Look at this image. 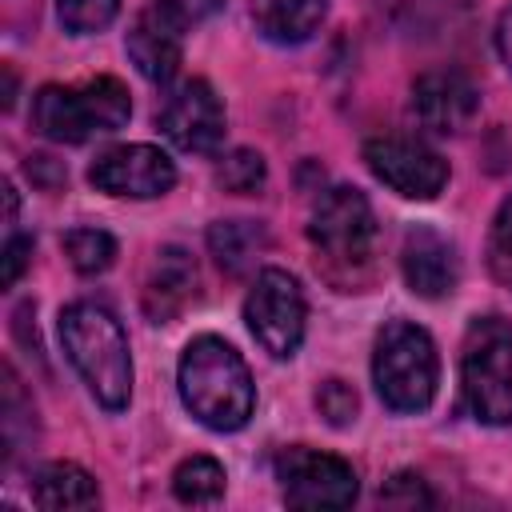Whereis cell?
<instances>
[{
  "label": "cell",
  "instance_id": "obj_9",
  "mask_svg": "<svg viewBox=\"0 0 512 512\" xmlns=\"http://www.w3.org/2000/svg\"><path fill=\"white\" fill-rule=\"evenodd\" d=\"M364 160L380 184L408 200H432L448 184V160L416 136H372Z\"/></svg>",
  "mask_w": 512,
  "mask_h": 512
},
{
  "label": "cell",
  "instance_id": "obj_10",
  "mask_svg": "<svg viewBox=\"0 0 512 512\" xmlns=\"http://www.w3.org/2000/svg\"><path fill=\"white\" fill-rule=\"evenodd\" d=\"M88 180L96 192H108V196L152 200L176 184V164L156 144H120L96 156V164L88 168Z\"/></svg>",
  "mask_w": 512,
  "mask_h": 512
},
{
  "label": "cell",
  "instance_id": "obj_5",
  "mask_svg": "<svg viewBox=\"0 0 512 512\" xmlns=\"http://www.w3.org/2000/svg\"><path fill=\"white\" fill-rule=\"evenodd\" d=\"M460 380L480 424H512V324L504 316H476L468 324Z\"/></svg>",
  "mask_w": 512,
  "mask_h": 512
},
{
  "label": "cell",
  "instance_id": "obj_19",
  "mask_svg": "<svg viewBox=\"0 0 512 512\" xmlns=\"http://www.w3.org/2000/svg\"><path fill=\"white\" fill-rule=\"evenodd\" d=\"M172 492L184 504H212L224 496V468L212 456H188L172 472Z\"/></svg>",
  "mask_w": 512,
  "mask_h": 512
},
{
  "label": "cell",
  "instance_id": "obj_20",
  "mask_svg": "<svg viewBox=\"0 0 512 512\" xmlns=\"http://www.w3.org/2000/svg\"><path fill=\"white\" fill-rule=\"evenodd\" d=\"M64 256L80 276H96L108 272L116 260V240L104 228H72L64 236Z\"/></svg>",
  "mask_w": 512,
  "mask_h": 512
},
{
  "label": "cell",
  "instance_id": "obj_22",
  "mask_svg": "<svg viewBox=\"0 0 512 512\" xmlns=\"http://www.w3.org/2000/svg\"><path fill=\"white\" fill-rule=\"evenodd\" d=\"M120 12V0H56V16L68 32L76 36H92L100 28H108Z\"/></svg>",
  "mask_w": 512,
  "mask_h": 512
},
{
  "label": "cell",
  "instance_id": "obj_11",
  "mask_svg": "<svg viewBox=\"0 0 512 512\" xmlns=\"http://www.w3.org/2000/svg\"><path fill=\"white\" fill-rule=\"evenodd\" d=\"M160 132L192 156H208L220 148L224 140V104L216 96V88L200 76L184 80L160 108Z\"/></svg>",
  "mask_w": 512,
  "mask_h": 512
},
{
  "label": "cell",
  "instance_id": "obj_13",
  "mask_svg": "<svg viewBox=\"0 0 512 512\" xmlns=\"http://www.w3.org/2000/svg\"><path fill=\"white\" fill-rule=\"evenodd\" d=\"M412 112L428 132L456 136L464 132L480 112V92L460 72H424L412 84Z\"/></svg>",
  "mask_w": 512,
  "mask_h": 512
},
{
  "label": "cell",
  "instance_id": "obj_1",
  "mask_svg": "<svg viewBox=\"0 0 512 512\" xmlns=\"http://www.w3.org/2000/svg\"><path fill=\"white\" fill-rule=\"evenodd\" d=\"M184 408L212 432H236L256 408V384L244 356L224 336H196L176 368Z\"/></svg>",
  "mask_w": 512,
  "mask_h": 512
},
{
  "label": "cell",
  "instance_id": "obj_27",
  "mask_svg": "<svg viewBox=\"0 0 512 512\" xmlns=\"http://www.w3.org/2000/svg\"><path fill=\"white\" fill-rule=\"evenodd\" d=\"M496 52H500V64L512 72V4L496 16Z\"/></svg>",
  "mask_w": 512,
  "mask_h": 512
},
{
  "label": "cell",
  "instance_id": "obj_7",
  "mask_svg": "<svg viewBox=\"0 0 512 512\" xmlns=\"http://www.w3.org/2000/svg\"><path fill=\"white\" fill-rule=\"evenodd\" d=\"M308 240L316 244V252L332 264L356 268L372 256V240H376V216L372 204L364 200L360 188H328L308 220Z\"/></svg>",
  "mask_w": 512,
  "mask_h": 512
},
{
  "label": "cell",
  "instance_id": "obj_28",
  "mask_svg": "<svg viewBox=\"0 0 512 512\" xmlns=\"http://www.w3.org/2000/svg\"><path fill=\"white\" fill-rule=\"evenodd\" d=\"M168 4H172V8H176L184 20H188V24H196V20L212 16V12H216L224 0H168Z\"/></svg>",
  "mask_w": 512,
  "mask_h": 512
},
{
  "label": "cell",
  "instance_id": "obj_6",
  "mask_svg": "<svg viewBox=\"0 0 512 512\" xmlns=\"http://www.w3.org/2000/svg\"><path fill=\"white\" fill-rule=\"evenodd\" d=\"M244 320L268 356H276V360L296 356V348L304 340V320H308L300 280L284 268H260L248 288V300H244Z\"/></svg>",
  "mask_w": 512,
  "mask_h": 512
},
{
  "label": "cell",
  "instance_id": "obj_16",
  "mask_svg": "<svg viewBox=\"0 0 512 512\" xmlns=\"http://www.w3.org/2000/svg\"><path fill=\"white\" fill-rule=\"evenodd\" d=\"M32 504L48 508V512H64V508H96L100 504V488L96 480L72 464V460H52L32 476Z\"/></svg>",
  "mask_w": 512,
  "mask_h": 512
},
{
  "label": "cell",
  "instance_id": "obj_25",
  "mask_svg": "<svg viewBox=\"0 0 512 512\" xmlns=\"http://www.w3.org/2000/svg\"><path fill=\"white\" fill-rule=\"evenodd\" d=\"M28 252H32V240H28V236H16V232H12V236L4 240V256H0V260H4V272H0V284H4V288H12V284L20 280V272H24V264H28Z\"/></svg>",
  "mask_w": 512,
  "mask_h": 512
},
{
  "label": "cell",
  "instance_id": "obj_14",
  "mask_svg": "<svg viewBox=\"0 0 512 512\" xmlns=\"http://www.w3.org/2000/svg\"><path fill=\"white\" fill-rule=\"evenodd\" d=\"M400 268H404V284L424 300H440V296L456 292V284H460L456 248L432 228H412L404 236Z\"/></svg>",
  "mask_w": 512,
  "mask_h": 512
},
{
  "label": "cell",
  "instance_id": "obj_23",
  "mask_svg": "<svg viewBox=\"0 0 512 512\" xmlns=\"http://www.w3.org/2000/svg\"><path fill=\"white\" fill-rule=\"evenodd\" d=\"M356 392L344 384V380H324L320 388H316V408H320V416L332 424V428H344V424H352L356 420Z\"/></svg>",
  "mask_w": 512,
  "mask_h": 512
},
{
  "label": "cell",
  "instance_id": "obj_29",
  "mask_svg": "<svg viewBox=\"0 0 512 512\" xmlns=\"http://www.w3.org/2000/svg\"><path fill=\"white\" fill-rule=\"evenodd\" d=\"M444 4H456V8H468L472 0H444Z\"/></svg>",
  "mask_w": 512,
  "mask_h": 512
},
{
  "label": "cell",
  "instance_id": "obj_4",
  "mask_svg": "<svg viewBox=\"0 0 512 512\" xmlns=\"http://www.w3.org/2000/svg\"><path fill=\"white\" fill-rule=\"evenodd\" d=\"M372 384L392 412H424L440 384L432 336L412 320H388L372 352Z\"/></svg>",
  "mask_w": 512,
  "mask_h": 512
},
{
  "label": "cell",
  "instance_id": "obj_21",
  "mask_svg": "<svg viewBox=\"0 0 512 512\" xmlns=\"http://www.w3.org/2000/svg\"><path fill=\"white\" fill-rule=\"evenodd\" d=\"M216 180H220L228 192H236V196H256V192L264 188V180H268L264 156H260V152H252V148H236V152H228V156H224V164H220Z\"/></svg>",
  "mask_w": 512,
  "mask_h": 512
},
{
  "label": "cell",
  "instance_id": "obj_3",
  "mask_svg": "<svg viewBox=\"0 0 512 512\" xmlns=\"http://www.w3.org/2000/svg\"><path fill=\"white\" fill-rule=\"evenodd\" d=\"M132 116L128 88L116 76H92L80 84H44L32 96V124L56 144H84L124 128Z\"/></svg>",
  "mask_w": 512,
  "mask_h": 512
},
{
  "label": "cell",
  "instance_id": "obj_24",
  "mask_svg": "<svg viewBox=\"0 0 512 512\" xmlns=\"http://www.w3.org/2000/svg\"><path fill=\"white\" fill-rule=\"evenodd\" d=\"M380 500L392 504V508H416V504H432L436 496L428 492V484H424L416 472H396V476L380 488Z\"/></svg>",
  "mask_w": 512,
  "mask_h": 512
},
{
  "label": "cell",
  "instance_id": "obj_15",
  "mask_svg": "<svg viewBox=\"0 0 512 512\" xmlns=\"http://www.w3.org/2000/svg\"><path fill=\"white\" fill-rule=\"evenodd\" d=\"M196 296V260L180 244H164L152 256L144 276V312L156 324H168L188 300Z\"/></svg>",
  "mask_w": 512,
  "mask_h": 512
},
{
  "label": "cell",
  "instance_id": "obj_12",
  "mask_svg": "<svg viewBox=\"0 0 512 512\" xmlns=\"http://www.w3.org/2000/svg\"><path fill=\"white\" fill-rule=\"evenodd\" d=\"M184 28L188 20L168 4V0H152L128 28L124 48L136 64V72L152 84H168L180 68L184 56Z\"/></svg>",
  "mask_w": 512,
  "mask_h": 512
},
{
  "label": "cell",
  "instance_id": "obj_2",
  "mask_svg": "<svg viewBox=\"0 0 512 512\" xmlns=\"http://www.w3.org/2000/svg\"><path fill=\"white\" fill-rule=\"evenodd\" d=\"M60 340L88 392L108 412H120L132 396V356L120 320L104 304L76 300L60 312Z\"/></svg>",
  "mask_w": 512,
  "mask_h": 512
},
{
  "label": "cell",
  "instance_id": "obj_17",
  "mask_svg": "<svg viewBox=\"0 0 512 512\" xmlns=\"http://www.w3.org/2000/svg\"><path fill=\"white\" fill-rule=\"evenodd\" d=\"M324 8L328 0H252V20L268 40L300 44L320 28Z\"/></svg>",
  "mask_w": 512,
  "mask_h": 512
},
{
  "label": "cell",
  "instance_id": "obj_8",
  "mask_svg": "<svg viewBox=\"0 0 512 512\" xmlns=\"http://www.w3.org/2000/svg\"><path fill=\"white\" fill-rule=\"evenodd\" d=\"M276 480L292 508H348L360 492L356 468L332 452L292 444L276 456Z\"/></svg>",
  "mask_w": 512,
  "mask_h": 512
},
{
  "label": "cell",
  "instance_id": "obj_26",
  "mask_svg": "<svg viewBox=\"0 0 512 512\" xmlns=\"http://www.w3.org/2000/svg\"><path fill=\"white\" fill-rule=\"evenodd\" d=\"M492 248L512 260V196L500 204V212H496V220H492Z\"/></svg>",
  "mask_w": 512,
  "mask_h": 512
},
{
  "label": "cell",
  "instance_id": "obj_18",
  "mask_svg": "<svg viewBox=\"0 0 512 512\" xmlns=\"http://www.w3.org/2000/svg\"><path fill=\"white\" fill-rule=\"evenodd\" d=\"M268 244V232L260 220H216L208 228V248L216 256L220 268L228 272H244Z\"/></svg>",
  "mask_w": 512,
  "mask_h": 512
}]
</instances>
